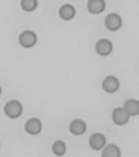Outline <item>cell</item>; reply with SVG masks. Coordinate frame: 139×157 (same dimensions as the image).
<instances>
[{
	"instance_id": "1",
	"label": "cell",
	"mask_w": 139,
	"mask_h": 157,
	"mask_svg": "<svg viewBox=\"0 0 139 157\" xmlns=\"http://www.w3.org/2000/svg\"><path fill=\"white\" fill-rule=\"evenodd\" d=\"M23 113L22 103L18 100H9L4 106V113L9 119H18Z\"/></svg>"
},
{
	"instance_id": "2",
	"label": "cell",
	"mask_w": 139,
	"mask_h": 157,
	"mask_svg": "<svg viewBox=\"0 0 139 157\" xmlns=\"http://www.w3.org/2000/svg\"><path fill=\"white\" fill-rule=\"evenodd\" d=\"M19 43L23 48H32L37 43V36L34 31L24 30L19 36Z\"/></svg>"
},
{
	"instance_id": "3",
	"label": "cell",
	"mask_w": 139,
	"mask_h": 157,
	"mask_svg": "<svg viewBox=\"0 0 139 157\" xmlns=\"http://www.w3.org/2000/svg\"><path fill=\"white\" fill-rule=\"evenodd\" d=\"M122 17L116 13H111L105 18V26L110 31H117L122 27Z\"/></svg>"
},
{
	"instance_id": "4",
	"label": "cell",
	"mask_w": 139,
	"mask_h": 157,
	"mask_svg": "<svg viewBox=\"0 0 139 157\" xmlns=\"http://www.w3.org/2000/svg\"><path fill=\"white\" fill-rule=\"evenodd\" d=\"M102 87L108 94H114L119 89V80L115 76L109 75L104 78L102 82Z\"/></svg>"
},
{
	"instance_id": "5",
	"label": "cell",
	"mask_w": 139,
	"mask_h": 157,
	"mask_svg": "<svg viewBox=\"0 0 139 157\" xmlns=\"http://www.w3.org/2000/svg\"><path fill=\"white\" fill-rule=\"evenodd\" d=\"M130 116L122 107H116L112 111V121L117 126H124L129 122Z\"/></svg>"
},
{
	"instance_id": "6",
	"label": "cell",
	"mask_w": 139,
	"mask_h": 157,
	"mask_svg": "<svg viewBox=\"0 0 139 157\" xmlns=\"http://www.w3.org/2000/svg\"><path fill=\"white\" fill-rule=\"evenodd\" d=\"M113 50V45L109 40L101 39L96 44V52L101 56H108Z\"/></svg>"
},
{
	"instance_id": "7",
	"label": "cell",
	"mask_w": 139,
	"mask_h": 157,
	"mask_svg": "<svg viewBox=\"0 0 139 157\" xmlns=\"http://www.w3.org/2000/svg\"><path fill=\"white\" fill-rule=\"evenodd\" d=\"M24 129L30 135H36L42 131V122L37 118H30L26 121Z\"/></svg>"
},
{
	"instance_id": "8",
	"label": "cell",
	"mask_w": 139,
	"mask_h": 157,
	"mask_svg": "<svg viewBox=\"0 0 139 157\" xmlns=\"http://www.w3.org/2000/svg\"><path fill=\"white\" fill-rule=\"evenodd\" d=\"M88 144H89V147L92 150H102V148L106 145V137L103 133L97 132V133L90 135L89 140H88Z\"/></svg>"
},
{
	"instance_id": "9",
	"label": "cell",
	"mask_w": 139,
	"mask_h": 157,
	"mask_svg": "<svg viewBox=\"0 0 139 157\" xmlns=\"http://www.w3.org/2000/svg\"><path fill=\"white\" fill-rule=\"evenodd\" d=\"M105 0H88L87 2V10L92 15L102 14L105 10Z\"/></svg>"
},
{
	"instance_id": "10",
	"label": "cell",
	"mask_w": 139,
	"mask_h": 157,
	"mask_svg": "<svg viewBox=\"0 0 139 157\" xmlns=\"http://www.w3.org/2000/svg\"><path fill=\"white\" fill-rule=\"evenodd\" d=\"M70 131L74 135H82L86 131V123L83 120L75 119L70 124Z\"/></svg>"
},
{
	"instance_id": "11",
	"label": "cell",
	"mask_w": 139,
	"mask_h": 157,
	"mask_svg": "<svg viewBox=\"0 0 139 157\" xmlns=\"http://www.w3.org/2000/svg\"><path fill=\"white\" fill-rule=\"evenodd\" d=\"M59 17L65 21H70L72 19H74L75 15H76V9L70 3L63 4L62 6L59 9Z\"/></svg>"
},
{
	"instance_id": "12",
	"label": "cell",
	"mask_w": 139,
	"mask_h": 157,
	"mask_svg": "<svg viewBox=\"0 0 139 157\" xmlns=\"http://www.w3.org/2000/svg\"><path fill=\"white\" fill-rule=\"evenodd\" d=\"M122 155L121 149L117 145L109 144L102 148V156L103 157H119Z\"/></svg>"
},
{
	"instance_id": "13",
	"label": "cell",
	"mask_w": 139,
	"mask_h": 157,
	"mask_svg": "<svg viewBox=\"0 0 139 157\" xmlns=\"http://www.w3.org/2000/svg\"><path fill=\"white\" fill-rule=\"evenodd\" d=\"M125 111L129 114L130 117H135L139 113V103L137 100L135 99H130L127 100L124 104Z\"/></svg>"
},
{
	"instance_id": "14",
	"label": "cell",
	"mask_w": 139,
	"mask_h": 157,
	"mask_svg": "<svg viewBox=\"0 0 139 157\" xmlns=\"http://www.w3.org/2000/svg\"><path fill=\"white\" fill-rule=\"evenodd\" d=\"M66 144L62 140H56V142L52 145V151L55 155L57 156H62L66 154Z\"/></svg>"
},
{
	"instance_id": "15",
	"label": "cell",
	"mask_w": 139,
	"mask_h": 157,
	"mask_svg": "<svg viewBox=\"0 0 139 157\" xmlns=\"http://www.w3.org/2000/svg\"><path fill=\"white\" fill-rule=\"evenodd\" d=\"M21 7L25 12H33L37 7V0H21Z\"/></svg>"
},
{
	"instance_id": "16",
	"label": "cell",
	"mask_w": 139,
	"mask_h": 157,
	"mask_svg": "<svg viewBox=\"0 0 139 157\" xmlns=\"http://www.w3.org/2000/svg\"><path fill=\"white\" fill-rule=\"evenodd\" d=\"M2 94V89H1V86H0V96H1Z\"/></svg>"
}]
</instances>
